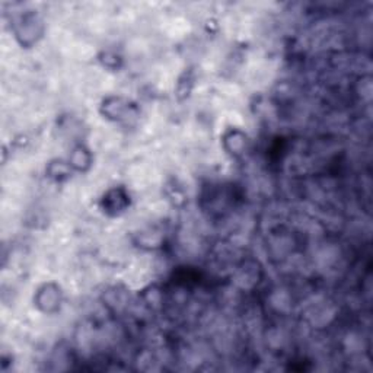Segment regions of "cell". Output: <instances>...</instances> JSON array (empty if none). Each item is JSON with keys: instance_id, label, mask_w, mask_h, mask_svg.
<instances>
[{"instance_id": "cell-4", "label": "cell", "mask_w": 373, "mask_h": 373, "mask_svg": "<svg viewBox=\"0 0 373 373\" xmlns=\"http://www.w3.org/2000/svg\"><path fill=\"white\" fill-rule=\"evenodd\" d=\"M35 304L42 312H47V313L56 312L58 308H60V304H62L60 289H58V286L53 285V283L44 285L37 293Z\"/></svg>"}, {"instance_id": "cell-3", "label": "cell", "mask_w": 373, "mask_h": 373, "mask_svg": "<svg viewBox=\"0 0 373 373\" xmlns=\"http://www.w3.org/2000/svg\"><path fill=\"white\" fill-rule=\"evenodd\" d=\"M41 34H42L41 21L35 17V15H25L24 18H21L17 28V37L22 46H31V44L37 42Z\"/></svg>"}, {"instance_id": "cell-6", "label": "cell", "mask_w": 373, "mask_h": 373, "mask_svg": "<svg viewBox=\"0 0 373 373\" xmlns=\"http://www.w3.org/2000/svg\"><path fill=\"white\" fill-rule=\"evenodd\" d=\"M69 163L72 169L78 172H86L92 165V154L83 144H78L70 154Z\"/></svg>"}, {"instance_id": "cell-2", "label": "cell", "mask_w": 373, "mask_h": 373, "mask_svg": "<svg viewBox=\"0 0 373 373\" xmlns=\"http://www.w3.org/2000/svg\"><path fill=\"white\" fill-rule=\"evenodd\" d=\"M129 204H130V196H129V192L122 187L107 191L106 196H103L101 201L103 212L110 216H117L123 213L129 207Z\"/></svg>"}, {"instance_id": "cell-5", "label": "cell", "mask_w": 373, "mask_h": 373, "mask_svg": "<svg viewBox=\"0 0 373 373\" xmlns=\"http://www.w3.org/2000/svg\"><path fill=\"white\" fill-rule=\"evenodd\" d=\"M223 146H225L226 152L233 158L242 156L248 149V138L247 134L241 130L233 129L229 130L225 136H223Z\"/></svg>"}, {"instance_id": "cell-1", "label": "cell", "mask_w": 373, "mask_h": 373, "mask_svg": "<svg viewBox=\"0 0 373 373\" xmlns=\"http://www.w3.org/2000/svg\"><path fill=\"white\" fill-rule=\"evenodd\" d=\"M101 113L115 123H130L140 115L136 103L123 97H110L102 102Z\"/></svg>"}, {"instance_id": "cell-7", "label": "cell", "mask_w": 373, "mask_h": 373, "mask_svg": "<svg viewBox=\"0 0 373 373\" xmlns=\"http://www.w3.org/2000/svg\"><path fill=\"white\" fill-rule=\"evenodd\" d=\"M72 172V167L69 162L63 160H54L51 162L47 168V175L54 181H63L67 180Z\"/></svg>"}]
</instances>
